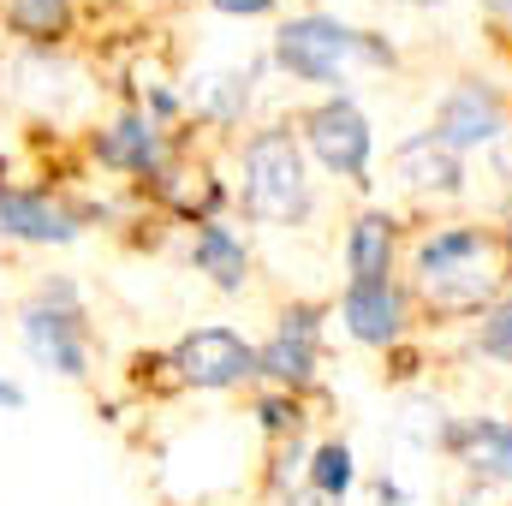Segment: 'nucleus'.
I'll use <instances>...</instances> for the list:
<instances>
[{"label":"nucleus","instance_id":"nucleus-16","mask_svg":"<svg viewBox=\"0 0 512 506\" xmlns=\"http://www.w3.org/2000/svg\"><path fill=\"white\" fill-rule=\"evenodd\" d=\"M352 483H358V459H352L346 441H328V447L310 453V489H316L322 501H340Z\"/></svg>","mask_w":512,"mask_h":506},{"label":"nucleus","instance_id":"nucleus-10","mask_svg":"<svg viewBox=\"0 0 512 506\" xmlns=\"http://www.w3.org/2000/svg\"><path fill=\"white\" fill-rule=\"evenodd\" d=\"M441 441H447L477 477L512 483V417H471V423H453Z\"/></svg>","mask_w":512,"mask_h":506},{"label":"nucleus","instance_id":"nucleus-8","mask_svg":"<svg viewBox=\"0 0 512 506\" xmlns=\"http://www.w3.org/2000/svg\"><path fill=\"white\" fill-rule=\"evenodd\" d=\"M340 322L358 346H393L405 334V286L393 280H352L340 298Z\"/></svg>","mask_w":512,"mask_h":506},{"label":"nucleus","instance_id":"nucleus-5","mask_svg":"<svg viewBox=\"0 0 512 506\" xmlns=\"http://www.w3.org/2000/svg\"><path fill=\"white\" fill-rule=\"evenodd\" d=\"M501 131H507V102H501L495 84H483V78H459V84L441 96V108H435V137H441L453 155H471V149L495 143Z\"/></svg>","mask_w":512,"mask_h":506},{"label":"nucleus","instance_id":"nucleus-12","mask_svg":"<svg viewBox=\"0 0 512 506\" xmlns=\"http://www.w3.org/2000/svg\"><path fill=\"white\" fill-rule=\"evenodd\" d=\"M96 155L114 173H155L161 167V126L149 114H126L96 137Z\"/></svg>","mask_w":512,"mask_h":506},{"label":"nucleus","instance_id":"nucleus-3","mask_svg":"<svg viewBox=\"0 0 512 506\" xmlns=\"http://www.w3.org/2000/svg\"><path fill=\"white\" fill-rule=\"evenodd\" d=\"M245 215L262 227H292L310 215V179H304V143L286 126H262L245 137Z\"/></svg>","mask_w":512,"mask_h":506},{"label":"nucleus","instance_id":"nucleus-17","mask_svg":"<svg viewBox=\"0 0 512 506\" xmlns=\"http://www.w3.org/2000/svg\"><path fill=\"white\" fill-rule=\"evenodd\" d=\"M72 18V0H6V24L30 42H54Z\"/></svg>","mask_w":512,"mask_h":506},{"label":"nucleus","instance_id":"nucleus-14","mask_svg":"<svg viewBox=\"0 0 512 506\" xmlns=\"http://www.w3.org/2000/svg\"><path fill=\"white\" fill-rule=\"evenodd\" d=\"M256 376H268L274 387H310L316 381V334H292L280 328L268 346H256Z\"/></svg>","mask_w":512,"mask_h":506},{"label":"nucleus","instance_id":"nucleus-6","mask_svg":"<svg viewBox=\"0 0 512 506\" xmlns=\"http://www.w3.org/2000/svg\"><path fill=\"white\" fill-rule=\"evenodd\" d=\"M173 370L191 387H239L256 376V346L233 328H197L173 346Z\"/></svg>","mask_w":512,"mask_h":506},{"label":"nucleus","instance_id":"nucleus-7","mask_svg":"<svg viewBox=\"0 0 512 506\" xmlns=\"http://www.w3.org/2000/svg\"><path fill=\"white\" fill-rule=\"evenodd\" d=\"M18 334H24V352H30L42 370H60V376H90V352H84V322H78V304L36 298V304L18 316Z\"/></svg>","mask_w":512,"mask_h":506},{"label":"nucleus","instance_id":"nucleus-24","mask_svg":"<svg viewBox=\"0 0 512 506\" xmlns=\"http://www.w3.org/2000/svg\"><path fill=\"white\" fill-rule=\"evenodd\" d=\"M405 6H441V0H405Z\"/></svg>","mask_w":512,"mask_h":506},{"label":"nucleus","instance_id":"nucleus-20","mask_svg":"<svg viewBox=\"0 0 512 506\" xmlns=\"http://www.w3.org/2000/svg\"><path fill=\"white\" fill-rule=\"evenodd\" d=\"M215 12H233V18H262V12H274V0H209Z\"/></svg>","mask_w":512,"mask_h":506},{"label":"nucleus","instance_id":"nucleus-18","mask_svg":"<svg viewBox=\"0 0 512 506\" xmlns=\"http://www.w3.org/2000/svg\"><path fill=\"white\" fill-rule=\"evenodd\" d=\"M477 352L495 358V364H512V298L483 310V322H477Z\"/></svg>","mask_w":512,"mask_h":506},{"label":"nucleus","instance_id":"nucleus-4","mask_svg":"<svg viewBox=\"0 0 512 506\" xmlns=\"http://www.w3.org/2000/svg\"><path fill=\"white\" fill-rule=\"evenodd\" d=\"M304 143H310V155L328 173H340L352 185H370V149H376V137H370V120H364V108L352 96H328L322 108H310L304 114Z\"/></svg>","mask_w":512,"mask_h":506},{"label":"nucleus","instance_id":"nucleus-19","mask_svg":"<svg viewBox=\"0 0 512 506\" xmlns=\"http://www.w3.org/2000/svg\"><path fill=\"white\" fill-rule=\"evenodd\" d=\"M256 417H262V429H274V435H280V429H292V423H298V405H292L286 393H274V399H262V405H256Z\"/></svg>","mask_w":512,"mask_h":506},{"label":"nucleus","instance_id":"nucleus-11","mask_svg":"<svg viewBox=\"0 0 512 506\" xmlns=\"http://www.w3.org/2000/svg\"><path fill=\"white\" fill-rule=\"evenodd\" d=\"M393 173H399L411 191H441V197H453V191L465 185V161H459L435 131L405 137V143L393 149Z\"/></svg>","mask_w":512,"mask_h":506},{"label":"nucleus","instance_id":"nucleus-1","mask_svg":"<svg viewBox=\"0 0 512 506\" xmlns=\"http://www.w3.org/2000/svg\"><path fill=\"white\" fill-rule=\"evenodd\" d=\"M274 60L304 84L340 90V78L352 66H393V48L370 30H352V24L328 18V12H304V18H286L274 30Z\"/></svg>","mask_w":512,"mask_h":506},{"label":"nucleus","instance_id":"nucleus-13","mask_svg":"<svg viewBox=\"0 0 512 506\" xmlns=\"http://www.w3.org/2000/svg\"><path fill=\"white\" fill-rule=\"evenodd\" d=\"M191 262H197V274H209L221 292H245V280H251V251H245V239H239L233 227H221V221H203V227H197Z\"/></svg>","mask_w":512,"mask_h":506},{"label":"nucleus","instance_id":"nucleus-21","mask_svg":"<svg viewBox=\"0 0 512 506\" xmlns=\"http://www.w3.org/2000/svg\"><path fill=\"white\" fill-rule=\"evenodd\" d=\"M0 405H24V393H18L12 381H0Z\"/></svg>","mask_w":512,"mask_h":506},{"label":"nucleus","instance_id":"nucleus-2","mask_svg":"<svg viewBox=\"0 0 512 506\" xmlns=\"http://www.w3.org/2000/svg\"><path fill=\"white\" fill-rule=\"evenodd\" d=\"M417 286L441 310H483L501 286V256L483 227H441L417 245Z\"/></svg>","mask_w":512,"mask_h":506},{"label":"nucleus","instance_id":"nucleus-9","mask_svg":"<svg viewBox=\"0 0 512 506\" xmlns=\"http://www.w3.org/2000/svg\"><path fill=\"white\" fill-rule=\"evenodd\" d=\"M0 233H6V239H24V245H72V239H78V215L60 209V203L42 197V191L0 185Z\"/></svg>","mask_w":512,"mask_h":506},{"label":"nucleus","instance_id":"nucleus-22","mask_svg":"<svg viewBox=\"0 0 512 506\" xmlns=\"http://www.w3.org/2000/svg\"><path fill=\"white\" fill-rule=\"evenodd\" d=\"M286 506H322V495L310 489V495H292V501H286Z\"/></svg>","mask_w":512,"mask_h":506},{"label":"nucleus","instance_id":"nucleus-23","mask_svg":"<svg viewBox=\"0 0 512 506\" xmlns=\"http://www.w3.org/2000/svg\"><path fill=\"white\" fill-rule=\"evenodd\" d=\"M489 12H501V18H512V0H483Z\"/></svg>","mask_w":512,"mask_h":506},{"label":"nucleus","instance_id":"nucleus-15","mask_svg":"<svg viewBox=\"0 0 512 506\" xmlns=\"http://www.w3.org/2000/svg\"><path fill=\"white\" fill-rule=\"evenodd\" d=\"M387 268H393V221L370 209L346 233V274L352 280H387Z\"/></svg>","mask_w":512,"mask_h":506}]
</instances>
